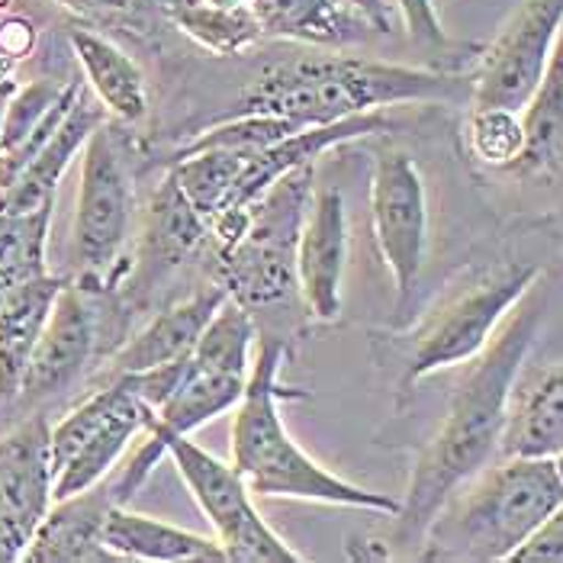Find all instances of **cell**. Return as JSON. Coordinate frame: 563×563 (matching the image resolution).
I'll return each mask as SVG.
<instances>
[{"instance_id":"obj_1","label":"cell","mask_w":563,"mask_h":563,"mask_svg":"<svg viewBox=\"0 0 563 563\" xmlns=\"http://www.w3.org/2000/svg\"><path fill=\"white\" fill-rule=\"evenodd\" d=\"M544 306L548 297L538 277L534 287L493 332L486 347L471 361L438 432L419 451L406 496L399 499V512L393 516V538L399 544H419L438 509L499 454L509 396L538 339Z\"/></svg>"},{"instance_id":"obj_2","label":"cell","mask_w":563,"mask_h":563,"mask_svg":"<svg viewBox=\"0 0 563 563\" xmlns=\"http://www.w3.org/2000/svg\"><path fill=\"white\" fill-rule=\"evenodd\" d=\"M471 75L374 62L339 52H306L267 62L229 117L271 113L297 126H329L399 103L471 100Z\"/></svg>"},{"instance_id":"obj_3","label":"cell","mask_w":563,"mask_h":563,"mask_svg":"<svg viewBox=\"0 0 563 563\" xmlns=\"http://www.w3.org/2000/svg\"><path fill=\"white\" fill-rule=\"evenodd\" d=\"M284 357H287L284 339H271V335L258 339L245 393L232 409L229 461L235 464V471L245 477L249 489L264 499H297V503H319L339 509H364L393 519L399 512V499L332 474L316 457H309L300 441H294V434L287 432L280 402L306 399V393L280 384Z\"/></svg>"},{"instance_id":"obj_4","label":"cell","mask_w":563,"mask_h":563,"mask_svg":"<svg viewBox=\"0 0 563 563\" xmlns=\"http://www.w3.org/2000/svg\"><path fill=\"white\" fill-rule=\"evenodd\" d=\"M563 503V477L551 457H503L471 477L426 528L419 561L503 563Z\"/></svg>"},{"instance_id":"obj_5","label":"cell","mask_w":563,"mask_h":563,"mask_svg":"<svg viewBox=\"0 0 563 563\" xmlns=\"http://www.w3.org/2000/svg\"><path fill=\"white\" fill-rule=\"evenodd\" d=\"M538 277L541 264L534 261H489L448 287L409 329L380 335V345L396 364V393L409 396L419 380L438 371L471 364Z\"/></svg>"},{"instance_id":"obj_6","label":"cell","mask_w":563,"mask_h":563,"mask_svg":"<svg viewBox=\"0 0 563 563\" xmlns=\"http://www.w3.org/2000/svg\"><path fill=\"white\" fill-rule=\"evenodd\" d=\"M312 190L316 165L284 174L249 203L235 239L213 255L217 284L252 316L300 303L297 249Z\"/></svg>"},{"instance_id":"obj_7","label":"cell","mask_w":563,"mask_h":563,"mask_svg":"<svg viewBox=\"0 0 563 563\" xmlns=\"http://www.w3.org/2000/svg\"><path fill=\"white\" fill-rule=\"evenodd\" d=\"M135 222V177L130 139L120 123L107 120L87 139L81 180L71 219V280L97 294H110L132 271L126 258Z\"/></svg>"},{"instance_id":"obj_8","label":"cell","mask_w":563,"mask_h":563,"mask_svg":"<svg viewBox=\"0 0 563 563\" xmlns=\"http://www.w3.org/2000/svg\"><path fill=\"white\" fill-rule=\"evenodd\" d=\"M155 441V438H152ZM165 457L174 461L184 486L200 506L203 519L210 521L213 538L232 563H300L306 561L294 551L255 509V493L232 461H222L200 448L190 434H174L155 441Z\"/></svg>"},{"instance_id":"obj_9","label":"cell","mask_w":563,"mask_h":563,"mask_svg":"<svg viewBox=\"0 0 563 563\" xmlns=\"http://www.w3.org/2000/svg\"><path fill=\"white\" fill-rule=\"evenodd\" d=\"M148 422L152 409L126 377H110L100 390L81 399L48 432L55 499L85 493L110 477Z\"/></svg>"},{"instance_id":"obj_10","label":"cell","mask_w":563,"mask_h":563,"mask_svg":"<svg viewBox=\"0 0 563 563\" xmlns=\"http://www.w3.org/2000/svg\"><path fill=\"white\" fill-rule=\"evenodd\" d=\"M371 229L387 264L402 312L429 258V190L416 158L402 148H384L371 174Z\"/></svg>"},{"instance_id":"obj_11","label":"cell","mask_w":563,"mask_h":563,"mask_svg":"<svg viewBox=\"0 0 563 563\" xmlns=\"http://www.w3.org/2000/svg\"><path fill=\"white\" fill-rule=\"evenodd\" d=\"M563 30V0H521L496 40L477 52L471 103L521 110L541 81Z\"/></svg>"},{"instance_id":"obj_12","label":"cell","mask_w":563,"mask_h":563,"mask_svg":"<svg viewBox=\"0 0 563 563\" xmlns=\"http://www.w3.org/2000/svg\"><path fill=\"white\" fill-rule=\"evenodd\" d=\"M52 422L33 412L0 438V563L23 561L55 503Z\"/></svg>"},{"instance_id":"obj_13","label":"cell","mask_w":563,"mask_h":563,"mask_svg":"<svg viewBox=\"0 0 563 563\" xmlns=\"http://www.w3.org/2000/svg\"><path fill=\"white\" fill-rule=\"evenodd\" d=\"M100 300L103 294L81 287L68 277L48 312L40 345L30 357L23 387L16 396L20 406H43L71 390L85 377L100 345Z\"/></svg>"},{"instance_id":"obj_14","label":"cell","mask_w":563,"mask_h":563,"mask_svg":"<svg viewBox=\"0 0 563 563\" xmlns=\"http://www.w3.org/2000/svg\"><path fill=\"white\" fill-rule=\"evenodd\" d=\"M347 267V210L339 187L312 190L300 249H297V287L306 316L316 322H335L342 316V287Z\"/></svg>"},{"instance_id":"obj_15","label":"cell","mask_w":563,"mask_h":563,"mask_svg":"<svg viewBox=\"0 0 563 563\" xmlns=\"http://www.w3.org/2000/svg\"><path fill=\"white\" fill-rule=\"evenodd\" d=\"M107 120L110 117L100 107V100L90 93V87H81L71 110L65 113V120L40 145V152L23 165V172L0 190V210L23 213V210H40L45 203H55V194H58L65 172L85 152L93 130L103 126Z\"/></svg>"},{"instance_id":"obj_16","label":"cell","mask_w":563,"mask_h":563,"mask_svg":"<svg viewBox=\"0 0 563 563\" xmlns=\"http://www.w3.org/2000/svg\"><path fill=\"white\" fill-rule=\"evenodd\" d=\"M225 300H229V294L222 290V284L213 280L203 290L162 309L132 339L117 347V354L110 357V367H107L110 377L139 374V371L165 367V364L190 357V351L197 347L203 329L210 325V319L217 316V309Z\"/></svg>"},{"instance_id":"obj_17","label":"cell","mask_w":563,"mask_h":563,"mask_svg":"<svg viewBox=\"0 0 563 563\" xmlns=\"http://www.w3.org/2000/svg\"><path fill=\"white\" fill-rule=\"evenodd\" d=\"M117 503L110 479H100L85 493L55 499L48 516L33 534L23 563H117L103 544V521Z\"/></svg>"},{"instance_id":"obj_18","label":"cell","mask_w":563,"mask_h":563,"mask_svg":"<svg viewBox=\"0 0 563 563\" xmlns=\"http://www.w3.org/2000/svg\"><path fill=\"white\" fill-rule=\"evenodd\" d=\"M245 380H249V374L210 364L190 351L177 387L152 412V422H148L145 434L155 441H165L174 434L200 432L203 426H210L213 419L232 412L239 406V399L245 393Z\"/></svg>"},{"instance_id":"obj_19","label":"cell","mask_w":563,"mask_h":563,"mask_svg":"<svg viewBox=\"0 0 563 563\" xmlns=\"http://www.w3.org/2000/svg\"><path fill=\"white\" fill-rule=\"evenodd\" d=\"M65 284H68L65 274L48 271L43 277L13 287L0 300V406L16 402L30 357L40 345L48 312Z\"/></svg>"},{"instance_id":"obj_20","label":"cell","mask_w":563,"mask_h":563,"mask_svg":"<svg viewBox=\"0 0 563 563\" xmlns=\"http://www.w3.org/2000/svg\"><path fill=\"white\" fill-rule=\"evenodd\" d=\"M103 544L117 554V561L225 563V551L213 534L132 512L126 503L110 506L103 521Z\"/></svg>"},{"instance_id":"obj_21","label":"cell","mask_w":563,"mask_h":563,"mask_svg":"<svg viewBox=\"0 0 563 563\" xmlns=\"http://www.w3.org/2000/svg\"><path fill=\"white\" fill-rule=\"evenodd\" d=\"M503 457H561L563 454V361L541 367L509 396Z\"/></svg>"},{"instance_id":"obj_22","label":"cell","mask_w":563,"mask_h":563,"mask_svg":"<svg viewBox=\"0 0 563 563\" xmlns=\"http://www.w3.org/2000/svg\"><path fill=\"white\" fill-rule=\"evenodd\" d=\"M71 52L85 71V85L100 100L107 117L120 126H135L148 113V85L135 58L90 26H71Z\"/></svg>"},{"instance_id":"obj_23","label":"cell","mask_w":563,"mask_h":563,"mask_svg":"<svg viewBox=\"0 0 563 563\" xmlns=\"http://www.w3.org/2000/svg\"><path fill=\"white\" fill-rule=\"evenodd\" d=\"M261 36L309 45L364 43L374 26L347 0H249Z\"/></svg>"},{"instance_id":"obj_24","label":"cell","mask_w":563,"mask_h":563,"mask_svg":"<svg viewBox=\"0 0 563 563\" xmlns=\"http://www.w3.org/2000/svg\"><path fill=\"white\" fill-rule=\"evenodd\" d=\"M525 145L512 174L519 177H548L563 165V30L554 43L551 62L519 110Z\"/></svg>"},{"instance_id":"obj_25","label":"cell","mask_w":563,"mask_h":563,"mask_svg":"<svg viewBox=\"0 0 563 563\" xmlns=\"http://www.w3.org/2000/svg\"><path fill=\"white\" fill-rule=\"evenodd\" d=\"M162 10L187 40L213 55H242L261 40L252 7H222L213 0H162Z\"/></svg>"},{"instance_id":"obj_26","label":"cell","mask_w":563,"mask_h":563,"mask_svg":"<svg viewBox=\"0 0 563 563\" xmlns=\"http://www.w3.org/2000/svg\"><path fill=\"white\" fill-rule=\"evenodd\" d=\"M145 235H148V249H152L155 261H165V264L213 249V232H210L207 219L200 217L190 207V200L180 194L172 172L165 174V180L152 194Z\"/></svg>"},{"instance_id":"obj_27","label":"cell","mask_w":563,"mask_h":563,"mask_svg":"<svg viewBox=\"0 0 563 563\" xmlns=\"http://www.w3.org/2000/svg\"><path fill=\"white\" fill-rule=\"evenodd\" d=\"M55 217V203H45L40 210H0V300L33 280L48 274V229Z\"/></svg>"},{"instance_id":"obj_28","label":"cell","mask_w":563,"mask_h":563,"mask_svg":"<svg viewBox=\"0 0 563 563\" xmlns=\"http://www.w3.org/2000/svg\"><path fill=\"white\" fill-rule=\"evenodd\" d=\"M467 142L474 158L486 168L512 172L519 162L525 132H521L519 110H503V107H474L467 120Z\"/></svg>"},{"instance_id":"obj_29","label":"cell","mask_w":563,"mask_h":563,"mask_svg":"<svg viewBox=\"0 0 563 563\" xmlns=\"http://www.w3.org/2000/svg\"><path fill=\"white\" fill-rule=\"evenodd\" d=\"M40 30L23 13H3L0 16V87L10 85L16 68L36 52Z\"/></svg>"},{"instance_id":"obj_30","label":"cell","mask_w":563,"mask_h":563,"mask_svg":"<svg viewBox=\"0 0 563 563\" xmlns=\"http://www.w3.org/2000/svg\"><path fill=\"white\" fill-rule=\"evenodd\" d=\"M509 563H563V503L538 525Z\"/></svg>"},{"instance_id":"obj_31","label":"cell","mask_w":563,"mask_h":563,"mask_svg":"<svg viewBox=\"0 0 563 563\" xmlns=\"http://www.w3.org/2000/svg\"><path fill=\"white\" fill-rule=\"evenodd\" d=\"M399 7V16L406 23V33L422 45H432V48H451V40L441 26V16L434 10L432 0H396Z\"/></svg>"},{"instance_id":"obj_32","label":"cell","mask_w":563,"mask_h":563,"mask_svg":"<svg viewBox=\"0 0 563 563\" xmlns=\"http://www.w3.org/2000/svg\"><path fill=\"white\" fill-rule=\"evenodd\" d=\"M65 10L85 16V20H97V23H110V20H130L142 13L145 0H55Z\"/></svg>"},{"instance_id":"obj_33","label":"cell","mask_w":563,"mask_h":563,"mask_svg":"<svg viewBox=\"0 0 563 563\" xmlns=\"http://www.w3.org/2000/svg\"><path fill=\"white\" fill-rule=\"evenodd\" d=\"M371 26H374V33H393V10L387 0H347Z\"/></svg>"},{"instance_id":"obj_34","label":"cell","mask_w":563,"mask_h":563,"mask_svg":"<svg viewBox=\"0 0 563 563\" xmlns=\"http://www.w3.org/2000/svg\"><path fill=\"white\" fill-rule=\"evenodd\" d=\"M347 558L351 561H390V544H384L380 538H347Z\"/></svg>"},{"instance_id":"obj_35","label":"cell","mask_w":563,"mask_h":563,"mask_svg":"<svg viewBox=\"0 0 563 563\" xmlns=\"http://www.w3.org/2000/svg\"><path fill=\"white\" fill-rule=\"evenodd\" d=\"M13 87H16V81H10V85L0 87V120H3V110H7V100H10V93H13Z\"/></svg>"},{"instance_id":"obj_36","label":"cell","mask_w":563,"mask_h":563,"mask_svg":"<svg viewBox=\"0 0 563 563\" xmlns=\"http://www.w3.org/2000/svg\"><path fill=\"white\" fill-rule=\"evenodd\" d=\"M10 3H13V0H0V16H3V13L10 10Z\"/></svg>"},{"instance_id":"obj_37","label":"cell","mask_w":563,"mask_h":563,"mask_svg":"<svg viewBox=\"0 0 563 563\" xmlns=\"http://www.w3.org/2000/svg\"><path fill=\"white\" fill-rule=\"evenodd\" d=\"M554 461H558V471H561V477H563V454L561 457H554Z\"/></svg>"}]
</instances>
